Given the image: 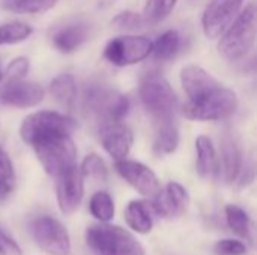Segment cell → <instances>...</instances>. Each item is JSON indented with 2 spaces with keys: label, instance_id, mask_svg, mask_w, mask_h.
<instances>
[{
  "label": "cell",
  "instance_id": "9c48e42d",
  "mask_svg": "<svg viewBox=\"0 0 257 255\" xmlns=\"http://www.w3.org/2000/svg\"><path fill=\"white\" fill-rule=\"evenodd\" d=\"M32 234L36 245L48 255H68L71 239L65 225L53 216H39L32 224Z\"/></svg>",
  "mask_w": 257,
  "mask_h": 255
},
{
  "label": "cell",
  "instance_id": "52a82bcc",
  "mask_svg": "<svg viewBox=\"0 0 257 255\" xmlns=\"http://www.w3.org/2000/svg\"><path fill=\"white\" fill-rule=\"evenodd\" d=\"M75 128L77 123L69 116L56 111H38L29 114L23 120L20 126V135L26 144L33 146L36 141L48 137L71 135Z\"/></svg>",
  "mask_w": 257,
  "mask_h": 255
},
{
  "label": "cell",
  "instance_id": "4dcf8cb0",
  "mask_svg": "<svg viewBox=\"0 0 257 255\" xmlns=\"http://www.w3.org/2000/svg\"><path fill=\"white\" fill-rule=\"evenodd\" d=\"M116 27L119 29H125V30H137V29H143L146 24L142 18V14L139 12H131V11H125L117 14L113 21H111Z\"/></svg>",
  "mask_w": 257,
  "mask_h": 255
},
{
  "label": "cell",
  "instance_id": "83f0119b",
  "mask_svg": "<svg viewBox=\"0 0 257 255\" xmlns=\"http://www.w3.org/2000/svg\"><path fill=\"white\" fill-rule=\"evenodd\" d=\"M15 189V171L5 149L0 147V200H6Z\"/></svg>",
  "mask_w": 257,
  "mask_h": 255
},
{
  "label": "cell",
  "instance_id": "ba28073f",
  "mask_svg": "<svg viewBox=\"0 0 257 255\" xmlns=\"http://www.w3.org/2000/svg\"><path fill=\"white\" fill-rule=\"evenodd\" d=\"M152 53V41L146 36H117L107 42L104 57L108 63L123 68L148 59Z\"/></svg>",
  "mask_w": 257,
  "mask_h": 255
},
{
  "label": "cell",
  "instance_id": "4fadbf2b",
  "mask_svg": "<svg viewBox=\"0 0 257 255\" xmlns=\"http://www.w3.org/2000/svg\"><path fill=\"white\" fill-rule=\"evenodd\" d=\"M56 179H57L56 195H57L59 209L65 215H71L78 209V206L83 200L84 177H83L80 168L77 165H74Z\"/></svg>",
  "mask_w": 257,
  "mask_h": 255
},
{
  "label": "cell",
  "instance_id": "8992f818",
  "mask_svg": "<svg viewBox=\"0 0 257 255\" xmlns=\"http://www.w3.org/2000/svg\"><path fill=\"white\" fill-rule=\"evenodd\" d=\"M32 147L42 168L51 177H59L66 170L77 165V147L71 135L48 137L36 141Z\"/></svg>",
  "mask_w": 257,
  "mask_h": 255
},
{
  "label": "cell",
  "instance_id": "e0dca14e",
  "mask_svg": "<svg viewBox=\"0 0 257 255\" xmlns=\"http://www.w3.org/2000/svg\"><path fill=\"white\" fill-rule=\"evenodd\" d=\"M181 84L188 99L197 98L220 84L206 69L199 65H187L181 71Z\"/></svg>",
  "mask_w": 257,
  "mask_h": 255
},
{
  "label": "cell",
  "instance_id": "d6986e66",
  "mask_svg": "<svg viewBox=\"0 0 257 255\" xmlns=\"http://www.w3.org/2000/svg\"><path fill=\"white\" fill-rule=\"evenodd\" d=\"M196 152H197V162H196L197 174L203 179H211L217 176L220 171V164L212 140L208 135H199L196 138Z\"/></svg>",
  "mask_w": 257,
  "mask_h": 255
},
{
  "label": "cell",
  "instance_id": "7402d4cb",
  "mask_svg": "<svg viewBox=\"0 0 257 255\" xmlns=\"http://www.w3.org/2000/svg\"><path fill=\"white\" fill-rule=\"evenodd\" d=\"M178 146H179V129L176 126V122L157 125L154 149L160 155H170L176 152Z\"/></svg>",
  "mask_w": 257,
  "mask_h": 255
},
{
  "label": "cell",
  "instance_id": "603a6c76",
  "mask_svg": "<svg viewBox=\"0 0 257 255\" xmlns=\"http://www.w3.org/2000/svg\"><path fill=\"white\" fill-rule=\"evenodd\" d=\"M229 228L239 237L251 240V219L248 213L236 204H227L224 209Z\"/></svg>",
  "mask_w": 257,
  "mask_h": 255
},
{
  "label": "cell",
  "instance_id": "6da1fadb",
  "mask_svg": "<svg viewBox=\"0 0 257 255\" xmlns=\"http://www.w3.org/2000/svg\"><path fill=\"white\" fill-rule=\"evenodd\" d=\"M139 96L155 125L176 120L179 101L170 83L158 72H148L139 87Z\"/></svg>",
  "mask_w": 257,
  "mask_h": 255
},
{
  "label": "cell",
  "instance_id": "5bb4252c",
  "mask_svg": "<svg viewBox=\"0 0 257 255\" xmlns=\"http://www.w3.org/2000/svg\"><path fill=\"white\" fill-rule=\"evenodd\" d=\"M44 101V89L30 81L9 80L0 89V104L15 108H32Z\"/></svg>",
  "mask_w": 257,
  "mask_h": 255
},
{
  "label": "cell",
  "instance_id": "484cf974",
  "mask_svg": "<svg viewBox=\"0 0 257 255\" xmlns=\"http://www.w3.org/2000/svg\"><path fill=\"white\" fill-rule=\"evenodd\" d=\"M89 210L99 222H110L114 218V203L108 192L98 191L90 197Z\"/></svg>",
  "mask_w": 257,
  "mask_h": 255
},
{
  "label": "cell",
  "instance_id": "e575fe53",
  "mask_svg": "<svg viewBox=\"0 0 257 255\" xmlns=\"http://www.w3.org/2000/svg\"><path fill=\"white\" fill-rule=\"evenodd\" d=\"M2 78H3V71H2V68H0V81H2Z\"/></svg>",
  "mask_w": 257,
  "mask_h": 255
},
{
  "label": "cell",
  "instance_id": "f1b7e54d",
  "mask_svg": "<svg viewBox=\"0 0 257 255\" xmlns=\"http://www.w3.org/2000/svg\"><path fill=\"white\" fill-rule=\"evenodd\" d=\"M57 0H5L3 6L15 14H42L51 9Z\"/></svg>",
  "mask_w": 257,
  "mask_h": 255
},
{
  "label": "cell",
  "instance_id": "277c9868",
  "mask_svg": "<svg viewBox=\"0 0 257 255\" xmlns=\"http://www.w3.org/2000/svg\"><path fill=\"white\" fill-rule=\"evenodd\" d=\"M86 243L95 255H145V246L122 227L99 222L86 230Z\"/></svg>",
  "mask_w": 257,
  "mask_h": 255
},
{
  "label": "cell",
  "instance_id": "9a60e30c",
  "mask_svg": "<svg viewBox=\"0 0 257 255\" xmlns=\"http://www.w3.org/2000/svg\"><path fill=\"white\" fill-rule=\"evenodd\" d=\"M99 140L104 150L114 159H126L133 146V132L122 122H104L99 128Z\"/></svg>",
  "mask_w": 257,
  "mask_h": 255
},
{
  "label": "cell",
  "instance_id": "836d02e7",
  "mask_svg": "<svg viewBox=\"0 0 257 255\" xmlns=\"http://www.w3.org/2000/svg\"><path fill=\"white\" fill-rule=\"evenodd\" d=\"M0 255H24L20 245L0 228Z\"/></svg>",
  "mask_w": 257,
  "mask_h": 255
},
{
  "label": "cell",
  "instance_id": "d6a6232c",
  "mask_svg": "<svg viewBox=\"0 0 257 255\" xmlns=\"http://www.w3.org/2000/svg\"><path fill=\"white\" fill-rule=\"evenodd\" d=\"M215 252L220 255H244L247 245L238 239H223L215 243Z\"/></svg>",
  "mask_w": 257,
  "mask_h": 255
},
{
  "label": "cell",
  "instance_id": "7c38bea8",
  "mask_svg": "<svg viewBox=\"0 0 257 255\" xmlns=\"http://www.w3.org/2000/svg\"><path fill=\"white\" fill-rule=\"evenodd\" d=\"M190 204L188 191L178 182H169L154 197L152 210L164 219H176L182 216Z\"/></svg>",
  "mask_w": 257,
  "mask_h": 255
},
{
  "label": "cell",
  "instance_id": "f546056e",
  "mask_svg": "<svg viewBox=\"0 0 257 255\" xmlns=\"http://www.w3.org/2000/svg\"><path fill=\"white\" fill-rule=\"evenodd\" d=\"M80 171H81L84 179L89 177V179L99 180V182H104L107 179V174H108L104 161L96 153H90L83 159Z\"/></svg>",
  "mask_w": 257,
  "mask_h": 255
},
{
  "label": "cell",
  "instance_id": "d4e9b609",
  "mask_svg": "<svg viewBox=\"0 0 257 255\" xmlns=\"http://www.w3.org/2000/svg\"><path fill=\"white\" fill-rule=\"evenodd\" d=\"M181 47V36L176 30H166L152 42V53L158 60H170Z\"/></svg>",
  "mask_w": 257,
  "mask_h": 255
},
{
  "label": "cell",
  "instance_id": "3957f363",
  "mask_svg": "<svg viewBox=\"0 0 257 255\" xmlns=\"http://www.w3.org/2000/svg\"><path fill=\"white\" fill-rule=\"evenodd\" d=\"M238 108V96L233 90L217 84L197 98L188 99L184 105V114L190 120L218 122L230 117Z\"/></svg>",
  "mask_w": 257,
  "mask_h": 255
},
{
  "label": "cell",
  "instance_id": "30bf717a",
  "mask_svg": "<svg viewBox=\"0 0 257 255\" xmlns=\"http://www.w3.org/2000/svg\"><path fill=\"white\" fill-rule=\"evenodd\" d=\"M244 0H211L202 15V27L206 38H218L235 20Z\"/></svg>",
  "mask_w": 257,
  "mask_h": 255
},
{
  "label": "cell",
  "instance_id": "5b68a950",
  "mask_svg": "<svg viewBox=\"0 0 257 255\" xmlns=\"http://www.w3.org/2000/svg\"><path fill=\"white\" fill-rule=\"evenodd\" d=\"M84 110L104 122H122L130 113V99L114 89L99 83L87 84L83 95Z\"/></svg>",
  "mask_w": 257,
  "mask_h": 255
},
{
  "label": "cell",
  "instance_id": "44dd1931",
  "mask_svg": "<svg viewBox=\"0 0 257 255\" xmlns=\"http://www.w3.org/2000/svg\"><path fill=\"white\" fill-rule=\"evenodd\" d=\"M51 96L63 107H71L77 98V83L71 74H60L50 83Z\"/></svg>",
  "mask_w": 257,
  "mask_h": 255
},
{
  "label": "cell",
  "instance_id": "2e32d148",
  "mask_svg": "<svg viewBox=\"0 0 257 255\" xmlns=\"http://www.w3.org/2000/svg\"><path fill=\"white\" fill-rule=\"evenodd\" d=\"M242 162V150L236 135L226 132L221 138V171L226 183L236 182Z\"/></svg>",
  "mask_w": 257,
  "mask_h": 255
},
{
  "label": "cell",
  "instance_id": "4316f807",
  "mask_svg": "<svg viewBox=\"0 0 257 255\" xmlns=\"http://www.w3.org/2000/svg\"><path fill=\"white\" fill-rule=\"evenodd\" d=\"M33 33L32 26L21 21H11L0 26V45H12L26 41Z\"/></svg>",
  "mask_w": 257,
  "mask_h": 255
},
{
  "label": "cell",
  "instance_id": "8fae6325",
  "mask_svg": "<svg viewBox=\"0 0 257 255\" xmlns=\"http://www.w3.org/2000/svg\"><path fill=\"white\" fill-rule=\"evenodd\" d=\"M114 168H116L117 174L126 183H130L137 192H140L145 197L154 198L161 189L157 174L148 165H145L142 162L120 159V161H116Z\"/></svg>",
  "mask_w": 257,
  "mask_h": 255
},
{
  "label": "cell",
  "instance_id": "7a4b0ae2",
  "mask_svg": "<svg viewBox=\"0 0 257 255\" xmlns=\"http://www.w3.org/2000/svg\"><path fill=\"white\" fill-rule=\"evenodd\" d=\"M256 5L250 2L220 35L218 51L226 60H241L253 50L256 41Z\"/></svg>",
  "mask_w": 257,
  "mask_h": 255
},
{
  "label": "cell",
  "instance_id": "1f68e13d",
  "mask_svg": "<svg viewBox=\"0 0 257 255\" xmlns=\"http://www.w3.org/2000/svg\"><path fill=\"white\" fill-rule=\"evenodd\" d=\"M29 66H30L29 59H26V57H15V59H12L8 63V66L5 69V77L8 78V81L9 80H23V77L29 71Z\"/></svg>",
  "mask_w": 257,
  "mask_h": 255
},
{
  "label": "cell",
  "instance_id": "ac0fdd59",
  "mask_svg": "<svg viewBox=\"0 0 257 255\" xmlns=\"http://www.w3.org/2000/svg\"><path fill=\"white\" fill-rule=\"evenodd\" d=\"M89 39V27L84 23H72L57 29L53 36V45L57 51L69 54L78 50Z\"/></svg>",
  "mask_w": 257,
  "mask_h": 255
},
{
  "label": "cell",
  "instance_id": "ffe728a7",
  "mask_svg": "<svg viewBox=\"0 0 257 255\" xmlns=\"http://www.w3.org/2000/svg\"><path fill=\"white\" fill-rule=\"evenodd\" d=\"M123 216H125L128 227L139 234H148L151 233L154 227L152 207L146 201H142V200L130 201L125 207Z\"/></svg>",
  "mask_w": 257,
  "mask_h": 255
},
{
  "label": "cell",
  "instance_id": "cb8c5ba5",
  "mask_svg": "<svg viewBox=\"0 0 257 255\" xmlns=\"http://www.w3.org/2000/svg\"><path fill=\"white\" fill-rule=\"evenodd\" d=\"M178 0H146L142 12V18L146 26H155L163 23L175 9Z\"/></svg>",
  "mask_w": 257,
  "mask_h": 255
}]
</instances>
